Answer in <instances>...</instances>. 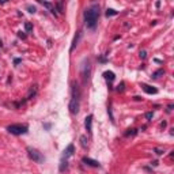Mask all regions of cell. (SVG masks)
Here are the masks:
<instances>
[{
  "label": "cell",
  "mask_w": 174,
  "mask_h": 174,
  "mask_svg": "<svg viewBox=\"0 0 174 174\" xmlns=\"http://www.w3.org/2000/svg\"><path fill=\"white\" fill-rule=\"evenodd\" d=\"M83 16H84V24H86V27L94 30L97 27L98 18H99V5L91 4L89 8H86Z\"/></svg>",
  "instance_id": "1"
},
{
  "label": "cell",
  "mask_w": 174,
  "mask_h": 174,
  "mask_svg": "<svg viewBox=\"0 0 174 174\" xmlns=\"http://www.w3.org/2000/svg\"><path fill=\"white\" fill-rule=\"evenodd\" d=\"M27 129H29V127H27L26 124H12L10 125V127H7V130L11 133V135H24V133L27 132Z\"/></svg>",
  "instance_id": "2"
},
{
  "label": "cell",
  "mask_w": 174,
  "mask_h": 174,
  "mask_svg": "<svg viewBox=\"0 0 174 174\" xmlns=\"http://www.w3.org/2000/svg\"><path fill=\"white\" fill-rule=\"evenodd\" d=\"M27 154H29V156L31 158L34 162H37V163H44V160H45L44 155L41 154L38 150L31 148V147H27Z\"/></svg>",
  "instance_id": "3"
},
{
  "label": "cell",
  "mask_w": 174,
  "mask_h": 174,
  "mask_svg": "<svg viewBox=\"0 0 174 174\" xmlns=\"http://www.w3.org/2000/svg\"><path fill=\"white\" fill-rule=\"evenodd\" d=\"M79 106H80V99L72 97V99H71V102H69V111L72 114H76L79 111Z\"/></svg>",
  "instance_id": "4"
},
{
  "label": "cell",
  "mask_w": 174,
  "mask_h": 174,
  "mask_svg": "<svg viewBox=\"0 0 174 174\" xmlns=\"http://www.w3.org/2000/svg\"><path fill=\"white\" fill-rule=\"evenodd\" d=\"M73 152H75V147H73V144H69V146L64 150V152H63L61 159H67L68 160V158H71L73 155Z\"/></svg>",
  "instance_id": "5"
},
{
  "label": "cell",
  "mask_w": 174,
  "mask_h": 174,
  "mask_svg": "<svg viewBox=\"0 0 174 174\" xmlns=\"http://www.w3.org/2000/svg\"><path fill=\"white\" fill-rule=\"evenodd\" d=\"M82 162H83L84 165H87V166H91V167H99L101 166L98 160H94V159H91V158H86V156L82 159Z\"/></svg>",
  "instance_id": "6"
},
{
  "label": "cell",
  "mask_w": 174,
  "mask_h": 174,
  "mask_svg": "<svg viewBox=\"0 0 174 174\" xmlns=\"http://www.w3.org/2000/svg\"><path fill=\"white\" fill-rule=\"evenodd\" d=\"M141 89H143L144 92H147V94H156L158 90L155 89V87L150 86V84H141Z\"/></svg>",
  "instance_id": "7"
},
{
  "label": "cell",
  "mask_w": 174,
  "mask_h": 174,
  "mask_svg": "<svg viewBox=\"0 0 174 174\" xmlns=\"http://www.w3.org/2000/svg\"><path fill=\"white\" fill-rule=\"evenodd\" d=\"M84 127H86V130H87V132L91 133V129H92V116H91V114L86 117V121H84Z\"/></svg>",
  "instance_id": "8"
},
{
  "label": "cell",
  "mask_w": 174,
  "mask_h": 174,
  "mask_svg": "<svg viewBox=\"0 0 174 174\" xmlns=\"http://www.w3.org/2000/svg\"><path fill=\"white\" fill-rule=\"evenodd\" d=\"M41 4H42L44 7H46V8H48V10L50 11V12L53 14L54 16H57V12H56L57 10H56V7H54V5L52 4V3H48V2H41Z\"/></svg>",
  "instance_id": "9"
},
{
  "label": "cell",
  "mask_w": 174,
  "mask_h": 174,
  "mask_svg": "<svg viewBox=\"0 0 174 174\" xmlns=\"http://www.w3.org/2000/svg\"><path fill=\"white\" fill-rule=\"evenodd\" d=\"M103 78L106 79V80H109V82H113L114 80V73L111 72V71H106V72H103Z\"/></svg>",
  "instance_id": "10"
},
{
  "label": "cell",
  "mask_w": 174,
  "mask_h": 174,
  "mask_svg": "<svg viewBox=\"0 0 174 174\" xmlns=\"http://www.w3.org/2000/svg\"><path fill=\"white\" fill-rule=\"evenodd\" d=\"M68 169V160L67 159H61L60 160V171H65Z\"/></svg>",
  "instance_id": "11"
},
{
  "label": "cell",
  "mask_w": 174,
  "mask_h": 174,
  "mask_svg": "<svg viewBox=\"0 0 174 174\" xmlns=\"http://www.w3.org/2000/svg\"><path fill=\"white\" fill-rule=\"evenodd\" d=\"M80 35H82V33L80 31H78V35H75V38H73V42H72V46H71V52L75 49V46L78 45V42H79V38H80Z\"/></svg>",
  "instance_id": "12"
},
{
  "label": "cell",
  "mask_w": 174,
  "mask_h": 174,
  "mask_svg": "<svg viewBox=\"0 0 174 174\" xmlns=\"http://www.w3.org/2000/svg\"><path fill=\"white\" fill-rule=\"evenodd\" d=\"M35 92H37V86H31V89H30V92L29 95H27V99H30L31 97H34Z\"/></svg>",
  "instance_id": "13"
},
{
  "label": "cell",
  "mask_w": 174,
  "mask_h": 174,
  "mask_svg": "<svg viewBox=\"0 0 174 174\" xmlns=\"http://www.w3.org/2000/svg\"><path fill=\"white\" fill-rule=\"evenodd\" d=\"M113 15H117V11L113 10V8H108L106 10V16H113Z\"/></svg>",
  "instance_id": "14"
},
{
  "label": "cell",
  "mask_w": 174,
  "mask_h": 174,
  "mask_svg": "<svg viewBox=\"0 0 174 174\" xmlns=\"http://www.w3.org/2000/svg\"><path fill=\"white\" fill-rule=\"evenodd\" d=\"M80 144H82V147H83V148H86V147H87V139H86V136H82V137H80Z\"/></svg>",
  "instance_id": "15"
},
{
  "label": "cell",
  "mask_w": 174,
  "mask_h": 174,
  "mask_svg": "<svg viewBox=\"0 0 174 174\" xmlns=\"http://www.w3.org/2000/svg\"><path fill=\"white\" fill-rule=\"evenodd\" d=\"M56 5H57V10H59V12H64V8H63V2H59Z\"/></svg>",
  "instance_id": "16"
},
{
  "label": "cell",
  "mask_w": 174,
  "mask_h": 174,
  "mask_svg": "<svg viewBox=\"0 0 174 174\" xmlns=\"http://www.w3.org/2000/svg\"><path fill=\"white\" fill-rule=\"evenodd\" d=\"M163 73H165V71H163V69L156 71V72L154 73V78H159V76H160V75H163Z\"/></svg>",
  "instance_id": "17"
},
{
  "label": "cell",
  "mask_w": 174,
  "mask_h": 174,
  "mask_svg": "<svg viewBox=\"0 0 174 174\" xmlns=\"http://www.w3.org/2000/svg\"><path fill=\"white\" fill-rule=\"evenodd\" d=\"M27 10H29V12H31V14L35 12V7H33V5H27Z\"/></svg>",
  "instance_id": "18"
},
{
  "label": "cell",
  "mask_w": 174,
  "mask_h": 174,
  "mask_svg": "<svg viewBox=\"0 0 174 174\" xmlns=\"http://www.w3.org/2000/svg\"><path fill=\"white\" fill-rule=\"evenodd\" d=\"M140 57H141V59H146V57H147L146 50H140Z\"/></svg>",
  "instance_id": "19"
},
{
  "label": "cell",
  "mask_w": 174,
  "mask_h": 174,
  "mask_svg": "<svg viewBox=\"0 0 174 174\" xmlns=\"http://www.w3.org/2000/svg\"><path fill=\"white\" fill-rule=\"evenodd\" d=\"M155 154H156V155H162V154H163V151H160V150L155 148Z\"/></svg>",
  "instance_id": "20"
},
{
  "label": "cell",
  "mask_w": 174,
  "mask_h": 174,
  "mask_svg": "<svg viewBox=\"0 0 174 174\" xmlns=\"http://www.w3.org/2000/svg\"><path fill=\"white\" fill-rule=\"evenodd\" d=\"M31 24H30V23H26V30H27V31H30V30H31Z\"/></svg>",
  "instance_id": "21"
},
{
  "label": "cell",
  "mask_w": 174,
  "mask_h": 174,
  "mask_svg": "<svg viewBox=\"0 0 174 174\" xmlns=\"http://www.w3.org/2000/svg\"><path fill=\"white\" fill-rule=\"evenodd\" d=\"M122 90H124V82H122V83L118 86V91H122Z\"/></svg>",
  "instance_id": "22"
},
{
  "label": "cell",
  "mask_w": 174,
  "mask_h": 174,
  "mask_svg": "<svg viewBox=\"0 0 174 174\" xmlns=\"http://www.w3.org/2000/svg\"><path fill=\"white\" fill-rule=\"evenodd\" d=\"M152 116H154V114H152V113H147V114H146V117H147V118H148V120H150V118H152Z\"/></svg>",
  "instance_id": "23"
}]
</instances>
